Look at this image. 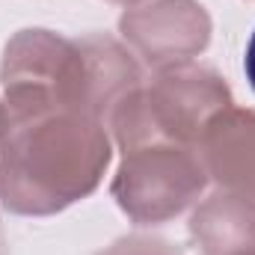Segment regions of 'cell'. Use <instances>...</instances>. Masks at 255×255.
I'll return each instance as SVG.
<instances>
[{"mask_svg":"<svg viewBox=\"0 0 255 255\" xmlns=\"http://www.w3.org/2000/svg\"><path fill=\"white\" fill-rule=\"evenodd\" d=\"M110 160L101 119L30 83H6L0 104V199L18 214H51L86 196Z\"/></svg>","mask_w":255,"mask_h":255,"instance_id":"cell-1","label":"cell"},{"mask_svg":"<svg viewBox=\"0 0 255 255\" xmlns=\"http://www.w3.org/2000/svg\"><path fill=\"white\" fill-rule=\"evenodd\" d=\"M232 104L229 86L208 68L172 65L148 89L133 86L110 110L122 148L142 142H199L205 125Z\"/></svg>","mask_w":255,"mask_h":255,"instance_id":"cell-2","label":"cell"},{"mask_svg":"<svg viewBox=\"0 0 255 255\" xmlns=\"http://www.w3.org/2000/svg\"><path fill=\"white\" fill-rule=\"evenodd\" d=\"M205 175L199 151L181 142H142L125 148L113 193L136 223H163L199 196Z\"/></svg>","mask_w":255,"mask_h":255,"instance_id":"cell-3","label":"cell"},{"mask_svg":"<svg viewBox=\"0 0 255 255\" xmlns=\"http://www.w3.org/2000/svg\"><path fill=\"white\" fill-rule=\"evenodd\" d=\"M128 39L154 65H181L208 42V18L190 0H157L122 18Z\"/></svg>","mask_w":255,"mask_h":255,"instance_id":"cell-4","label":"cell"},{"mask_svg":"<svg viewBox=\"0 0 255 255\" xmlns=\"http://www.w3.org/2000/svg\"><path fill=\"white\" fill-rule=\"evenodd\" d=\"M199 157L226 193L255 202V113L220 110L199 136Z\"/></svg>","mask_w":255,"mask_h":255,"instance_id":"cell-5","label":"cell"},{"mask_svg":"<svg viewBox=\"0 0 255 255\" xmlns=\"http://www.w3.org/2000/svg\"><path fill=\"white\" fill-rule=\"evenodd\" d=\"M193 238L205 255H255V202L220 193L193 217Z\"/></svg>","mask_w":255,"mask_h":255,"instance_id":"cell-6","label":"cell"},{"mask_svg":"<svg viewBox=\"0 0 255 255\" xmlns=\"http://www.w3.org/2000/svg\"><path fill=\"white\" fill-rule=\"evenodd\" d=\"M244 71H247V80H250V86H253V92H255V33L250 36V42H247V54H244Z\"/></svg>","mask_w":255,"mask_h":255,"instance_id":"cell-7","label":"cell"}]
</instances>
